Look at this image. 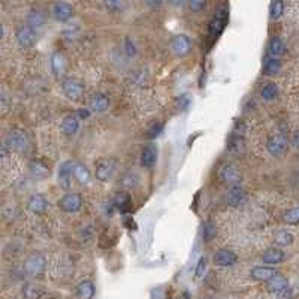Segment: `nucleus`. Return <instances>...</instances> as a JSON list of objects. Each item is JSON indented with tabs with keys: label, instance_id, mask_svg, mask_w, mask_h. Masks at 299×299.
<instances>
[{
	"label": "nucleus",
	"instance_id": "41",
	"mask_svg": "<svg viewBox=\"0 0 299 299\" xmlns=\"http://www.w3.org/2000/svg\"><path fill=\"white\" fill-rule=\"evenodd\" d=\"M292 145H293L296 150H299V132H296L295 135L292 136Z\"/></svg>",
	"mask_w": 299,
	"mask_h": 299
},
{
	"label": "nucleus",
	"instance_id": "24",
	"mask_svg": "<svg viewBox=\"0 0 299 299\" xmlns=\"http://www.w3.org/2000/svg\"><path fill=\"white\" fill-rule=\"evenodd\" d=\"M74 175L78 180V183H81V184H87L90 181V171H88V168L85 164L75 163Z\"/></svg>",
	"mask_w": 299,
	"mask_h": 299
},
{
	"label": "nucleus",
	"instance_id": "8",
	"mask_svg": "<svg viewBox=\"0 0 299 299\" xmlns=\"http://www.w3.org/2000/svg\"><path fill=\"white\" fill-rule=\"evenodd\" d=\"M17 41L23 48H30L36 42V33L35 30L28 26H23L17 30Z\"/></svg>",
	"mask_w": 299,
	"mask_h": 299
},
{
	"label": "nucleus",
	"instance_id": "38",
	"mask_svg": "<svg viewBox=\"0 0 299 299\" xmlns=\"http://www.w3.org/2000/svg\"><path fill=\"white\" fill-rule=\"evenodd\" d=\"M105 6L111 11H118L123 8V3L121 2H105Z\"/></svg>",
	"mask_w": 299,
	"mask_h": 299
},
{
	"label": "nucleus",
	"instance_id": "16",
	"mask_svg": "<svg viewBox=\"0 0 299 299\" xmlns=\"http://www.w3.org/2000/svg\"><path fill=\"white\" fill-rule=\"evenodd\" d=\"M47 199L42 194H33L28 201V210L35 214H41L47 210Z\"/></svg>",
	"mask_w": 299,
	"mask_h": 299
},
{
	"label": "nucleus",
	"instance_id": "34",
	"mask_svg": "<svg viewBox=\"0 0 299 299\" xmlns=\"http://www.w3.org/2000/svg\"><path fill=\"white\" fill-rule=\"evenodd\" d=\"M214 235H216V227H213V224L207 223L204 226V238H205V241H211Z\"/></svg>",
	"mask_w": 299,
	"mask_h": 299
},
{
	"label": "nucleus",
	"instance_id": "12",
	"mask_svg": "<svg viewBox=\"0 0 299 299\" xmlns=\"http://www.w3.org/2000/svg\"><path fill=\"white\" fill-rule=\"evenodd\" d=\"M74 14V9L68 3H54L53 6V17L57 21H68Z\"/></svg>",
	"mask_w": 299,
	"mask_h": 299
},
{
	"label": "nucleus",
	"instance_id": "37",
	"mask_svg": "<svg viewBox=\"0 0 299 299\" xmlns=\"http://www.w3.org/2000/svg\"><path fill=\"white\" fill-rule=\"evenodd\" d=\"M136 53V48H135V44L132 42V39H126V54L129 55V57H132V55H135Z\"/></svg>",
	"mask_w": 299,
	"mask_h": 299
},
{
	"label": "nucleus",
	"instance_id": "9",
	"mask_svg": "<svg viewBox=\"0 0 299 299\" xmlns=\"http://www.w3.org/2000/svg\"><path fill=\"white\" fill-rule=\"evenodd\" d=\"M74 168L75 164L72 162H64V163L60 164V169H58V183L63 189H69L71 187V183H72V172H74Z\"/></svg>",
	"mask_w": 299,
	"mask_h": 299
},
{
	"label": "nucleus",
	"instance_id": "39",
	"mask_svg": "<svg viewBox=\"0 0 299 299\" xmlns=\"http://www.w3.org/2000/svg\"><path fill=\"white\" fill-rule=\"evenodd\" d=\"M190 8L193 11H201L205 8V2H191Z\"/></svg>",
	"mask_w": 299,
	"mask_h": 299
},
{
	"label": "nucleus",
	"instance_id": "5",
	"mask_svg": "<svg viewBox=\"0 0 299 299\" xmlns=\"http://www.w3.org/2000/svg\"><path fill=\"white\" fill-rule=\"evenodd\" d=\"M61 88H63L64 94L72 101H80L81 96L84 94V85L80 81L72 80V78L64 80L61 84Z\"/></svg>",
	"mask_w": 299,
	"mask_h": 299
},
{
	"label": "nucleus",
	"instance_id": "19",
	"mask_svg": "<svg viewBox=\"0 0 299 299\" xmlns=\"http://www.w3.org/2000/svg\"><path fill=\"white\" fill-rule=\"evenodd\" d=\"M244 189L243 187H240V186H232L229 191H227V194H226V202L229 204V205H232V207H237V205H240L241 202H243V199H244Z\"/></svg>",
	"mask_w": 299,
	"mask_h": 299
},
{
	"label": "nucleus",
	"instance_id": "1",
	"mask_svg": "<svg viewBox=\"0 0 299 299\" xmlns=\"http://www.w3.org/2000/svg\"><path fill=\"white\" fill-rule=\"evenodd\" d=\"M47 268V260L41 253H31L24 262V272L31 277H41Z\"/></svg>",
	"mask_w": 299,
	"mask_h": 299
},
{
	"label": "nucleus",
	"instance_id": "20",
	"mask_svg": "<svg viewBox=\"0 0 299 299\" xmlns=\"http://www.w3.org/2000/svg\"><path fill=\"white\" fill-rule=\"evenodd\" d=\"M262 259H263V262L268 263V265H277V263H280V262L284 259V253H283L280 248H268V250L263 253Z\"/></svg>",
	"mask_w": 299,
	"mask_h": 299
},
{
	"label": "nucleus",
	"instance_id": "10",
	"mask_svg": "<svg viewBox=\"0 0 299 299\" xmlns=\"http://www.w3.org/2000/svg\"><path fill=\"white\" fill-rule=\"evenodd\" d=\"M80 129V115L78 114H69L64 117L61 123V130L66 135H75Z\"/></svg>",
	"mask_w": 299,
	"mask_h": 299
},
{
	"label": "nucleus",
	"instance_id": "3",
	"mask_svg": "<svg viewBox=\"0 0 299 299\" xmlns=\"http://www.w3.org/2000/svg\"><path fill=\"white\" fill-rule=\"evenodd\" d=\"M58 207L66 213H77L82 207V197L78 193H68L58 201Z\"/></svg>",
	"mask_w": 299,
	"mask_h": 299
},
{
	"label": "nucleus",
	"instance_id": "30",
	"mask_svg": "<svg viewBox=\"0 0 299 299\" xmlns=\"http://www.w3.org/2000/svg\"><path fill=\"white\" fill-rule=\"evenodd\" d=\"M115 207L121 211H126L130 207V197L127 193H118L115 196Z\"/></svg>",
	"mask_w": 299,
	"mask_h": 299
},
{
	"label": "nucleus",
	"instance_id": "36",
	"mask_svg": "<svg viewBox=\"0 0 299 299\" xmlns=\"http://www.w3.org/2000/svg\"><path fill=\"white\" fill-rule=\"evenodd\" d=\"M162 130H163V124H162V123H156V124L148 130V138H151V139L157 138V136L162 134Z\"/></svg>",
	"mask_w": 299,
	"mask_h": 299
},
{
	"label": "nucleus",
	"instance_id": "22",
	"mask_svg": "<svg viewBox=\"0 0 299 299\" xmlns=\"http://www.w3.org/2000/svg\"><path fill=\"white\" fill-rule=\"evenodd\" d=\"M44 295V289L38 284L26 283L23 287V298L24 299H41Z\"/></svg>",
	"mask_w": 299,
	"mask_h": 299
},
{
	"label": "nucleus",
	"instance_id": "4",
	"mask_svg": "<svg viewBox=\"0 0 299 299\" xmlns=\"http://www.w3.org/2000/svg\"><path fill=\"white\" fill-rule=\"evenodd\" d=\"M267 148H268V151L271 153L272 156H281V154H284L287 151L289 142H287L286 136L274 135L268 139Z\"/></svg>",
	"mask_w": 299,
	"mask_h": 299
},
{
	"label": "nucleus",
	"instance_id": "32",
	"mask_svg": "<svg viewBox=\"0 0 299 299\" xmlns=\"http://www.w3.org/2000/svg\"><path fill=\"white\" fill-rule=\"evenodd\" d=\"M284 12V3L283 2H272L271 6H270V15L271 18H278L281 14Z\"/></svg>",
	"mask_w": 299,
	"mask_h": 299
},
{
	"label": "nucleus",
	"instance_id": "15",
	"mask_svg": "<svg viewBox=\"0 0 299 299\" xmlns=\"http://www.w3.org/2000/svg\"><path fill=\"white\" fill-rule=\"evenodd\" d=\"M275 275H278L277 271L270 268V267H256V268L251 270V277L254 280H259V281H267L268 283Z\"/></svg>",
	"mask_w": 299,
	"mask_h": 299
},
{
	"label": "nucleus",
	"instance_id": "21",
	"mask_svg": "<svg viewBox=\"0 0 299 299\" xmlns=\"http://www.w3.org/2000/svg\"><path fill=\"white\" fill-rule=\"evenodd\" d=\"M77 295L80 299H93V296H94V284L90 280H84L77 287Z\"/></svg>",
	"mask_w": 299,
	"mask_h": 299
},
{
	"label": "nucleus",
	"instance_id": "40",
	"mask_svg": "<svg viewBox=\"0 0 299 299\" xmlns=\"http://www.w3.org/2000/svg\"><path fill=\"white\" fill-rule=\"evenodd\" d=\"M277 296H278L280 299H290V296H292V292H290V289H287V290H284V292L277 293Z\"/></svg>",
	"mask_w": 299,
	"mask_h": 299
},
{
	"label": "nucleus",
	"instance_id": "14",
	"mask_svg": "<svg viewBox=\"0 0 299 299\" xmlns=\"http://www.w3.org/2000/svg\"><path fill=\"white\" fill-rule=\"evenodd\" d=\"M226 21H227V12L224 11V9H221V11H218L217 14H216V17L213 18V21H211V26H210V35L211 36H217L221 33V30L224 28V24H226Z\"/></svg>",
	"mask_w": 299,
	"mask_h": 299
},
{
	"label": "nucleus",
	"instance_id": "13",
	"mask_svg": "<svg viewBox=\"0 0 299 299\" xmlns=\"http://www.w3.org/2000/svg\"><path fill=\"white\" fill-rule=\"evenodd\" d=\"M88 107L93 112H104L107 111L109 107V99L108 96H105L104 93H96L91 96L90 102H88Z\"/></svg>",
	"mask_w": 299,
	"mask_h": 299
},
{
	"label": "nucleus",
	"instance_id": "7",
	"mask_svg": "<svg viewBox=\"0 0 299 299\" xmlns=\"http://www.w3.org/2000/svg\"><path fill=\"white\" fill-rule=\"evenodd\" d=\"M191 48V42L190 39L184 35H178L172 39L171 42V50L172 53L177 55H186Z\"/></svg>",
	"mask_w": 299,
	"mask_h": 299
},
{
	"label": "nucleus",
	"instance_id": "2",
	"mask_svg": "<svg viewBox=\"0 0 299 299\" xmlns=\"http://www.w3.org/2000/svg\"><path fill=\"white\" fill-rule=\"evenodd\" d=\"M5 145H6L11 151L23 153V151H26L28 148V138L23 130H14V132H11V134L8 135Z\"/></svg>",
	"mask_w": 299,
	"mask_h": 299
},
{
	"label": "nucleus",
	"instance_id": "23",
	"mask_svg": "<svg viewBox=\"0 0 299 299\" xmlns=\"http://www.w3.org/2000/svg\"><path fill=\"white\" fill-rule=\"evenodd\" d=\"M221 178H223L224 181L232 183V184L237 186V183H238L240 178H241V174L238 172V169H237L235 166H226V168L223 169V172H221Z\"/></svg>",
	"mask_w": 299,
	"mask_h": 299
},
{
	"label": "nucleus",
	"instance_id": "29",
	"mask_svg": "<svg viewBox=\"0 0 299 299\" xmlns=\"http://www.w3.org/2000/svg\"><path fill=\"white\" fill-rule=\"evenodd\" d=\"M27 23L28 27H41V26L44 24V15H42V12H39V11H31L30 15H28Z\"/></svg>",
	"mask_w": 299,
	"mask_h": 299
},
{
	"label": "nucleus",
	"instance_id": "28",
	"mask_svg": "<svg viewBox=\"0 0 299 299\" xmlns=\"http://www.w3.org/2000/svg\"><path fill=\"white\" fill-rule=\"evenodd\" d=\"M260 94H262V97H263L265 101H272V99H275V97H277V94H278V88H277V85H275L274 82H268V84L262 88Z\"/></svg>",
	"mask_w": 299,
	"mask_h": 299
},
{
	"label": "nucleus",
	"instance_id": "33",
	"mask_svg": "<svg viewBox=\"0 0 299 299\" xmlns=\"http://www.w3.org/2000/svg\"><path fill=\"white\" fill-rule=\"evenodd\" d=\"M284 221L289 224H298L299 223V207L292 208L287 213H284Z\"/></svg>",
	"mask_w": 299,
	"mask_h": 299
},
{
	"label": "nucleus",
	"instance_id": "11",
	"mask_svg": "<svg viewBox=\"0 0 299 299\" xmlns=\"http://www.w3.org/2000/svg\"><path fill=\"white\" fill-rule=\"evenodd\" d=\"M238 257L232 250H220L214 256V262L218 267H232L234 263H237Z\"/></svg>",
	"mask_w": 299,
	"mask_h": 299
},
{
	"label": "nucleus",
	"instance_id": "18",
	"mask_svg": "<svg viewBox=\"0 0 299 299\" xmlns=\"http://www.w3.org/2000/svg\"><path fill=\"white\" fill-rule=\"evenodd\" d=\"M268 289L277 295V293L284 292V290L289 289V281H287L286 277H283V275L278 274V275H275L274 278H271V280L268 281Z\"/></svg>",
	"mask_w": 299,
	"mask_h": 299
},
{
	"label": "nucleus",
	"instance_id": "26",
	"mask_svg": "<svg viewBox=\"0 0 299 299\" xmlns=\"http://www.w3.org/2000/svg\"><path fill=\"white\" fill-rule=\"evenodd\" d=\"M270 53L275 58L286 53V45H284V42L280 38H274L271 42H270Z\"/></svg>",
	"mask_w": 299,
	"mask_h": 299
},
{
	"label": "nucleus",
	"instance_id": "35",
	"mask_svg": "<svg viewBox=\"0 0 299 299\" xmlns=\"http://www.w3.org/2000/svg\"><path fill=\"white\" fill-rule=\"evenodd\" d=\"M205 268H207V259L205 257H201L199 262H197V267H196V271H194V275L196 278H201L205 272Z\"/></svg>",
	"mask_w": 299,
	"mask_h": 299
},
{
	"label": "nucleus",
	"instance_id": "25",
	"mask_svg": "<svg viewBox=\"0 0 299 299\" xmlns=\"http://www.w3.org/2000/svg\"><path fill=\"white\" fill-rule=\"evenodd\" d=\"M280 69H281V63H280V60H277L275 57H268V58L265 60V63H263V71H265V74H268V75H275V74H278Z\"/></svg>",
	"mask_w": 299,
	"mask_h": 299
},
{
	"label": "nucleus",
	"instance_id": "27",
	"mask_svg": "<svg viewBox=\"0 0 299 299\" xmlns=\"http://www.w3.org/2000/svg\"><path fill=\"white\" fill-rule=\"evenodd\" d=\"M274 241H275V244L281 245V247H284V245H290L292 243H293V235H292L290 232H287V230H280V232H277V234H275Z\"/></svg>",
	"mask_w": 299,
	"mask_h": 299
},
{
	"label": "nucleus",
	"instance_id": "17",
	"mask_svg": "<svg viewBox=\"0 0 299 299\" xmlns=\"http://www.w3.org/2000/svg\"><path fill=\"white\" fill-rule=\"evenodd\" d=\"M156 159H157V148L154 145H147L142 151V156H141V163L144 168H151L153 164L156 163Z\"/></svg>",
	"mask_w": 299,
	"mask_h": 299
},
{
	"label": "nucleus",
	"instance_id": "31",
	"mask_svg": "<svg viewBox=\"0 0 299 299\" xmlns=\"http://www.w3.org/2000/svg\"><path fill=\"white\" fill-rule=\"evenodd\" d=\"M51 68H53V72H54L55 75L63 74V71H64V60H63V55L58 54V53L53 55V58H51Z\"/></svg>",
	"mask_w": 299,
	"mask_h": 299
},
{
	"label": "nucleus",
	"instance_id": "6",
	"mask_svg": "<svg viewBox=\"0 0 299 299\" xmlns=\"http://www.w3.org/2000/svg\"><path fill=\"white\" fill-rule=\"evenodd\" d=\"M114 172H115V160L112 159H104L96 166V177L101 181H109Z\"/></svg>",
	"mask_w": 299,
	"mask_h": 299
}]
</instances>
